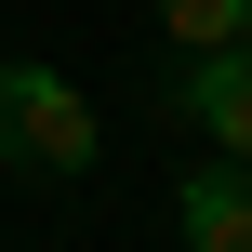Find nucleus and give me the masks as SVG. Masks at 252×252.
<instances>
[{"label": "nucleus", "instance_id": "obj_4", "mask_svg": "<svg viewBox=\"0 0 252 252\" xmlns=\"http://www.w3.org/2000/svg\"><path fill=\"white\" fill-rule=\"evenodd\" d=\"M159 27H173V53H226L252 40V0H159Z\"/></svg>", "mask_w": 252, "mask_h": 252}, {"label": "nucleus", "instance_id": "obj_2", "mask_svg": "<svg viewBox=\"0 0 252 252\" xmlns=\"http://www.w3.org/2000/svg\"><path fill=\"white\" fill-rule=\"evenodd\" d=\"M173 106L213 133V159H252V40H226V53H186Z\"/></svg>", "mask_w": 252, "mask_h": 252}, {"label": "nucleus", "instance_id": "obj_3", "mask_svg": "<svg viewBox=\"0 0 252 252\" xmlns=\"http://www.w3.org/2000/svg\"><path fill=\"white\" fill-rule=\"evenodd\" d=\"M173 226H186V252H252V159H199L173 186Z\"/></svg>", "mask_w": 252, "mask_h": 252}, {"label": "nucleus", "instance_id": "obj_1", "mask_svg": "<svg viewBox=\"0 0 252 252\" xmlns=\"http://www.w3.org/2000/svg\"><path fill=\"white\" fill-rule=\"evenodd\" d=\"M0 173H93V106L66 66H0Z\"/></svg>", "mask_w": 252, "mask_h": 252}]
</instances>
